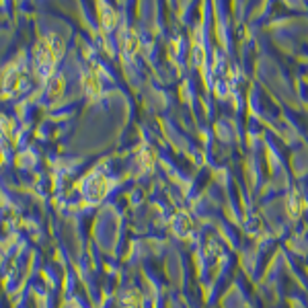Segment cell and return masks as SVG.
<instances>
[{
	"mask_svg": "<svg viewBox=\"0 0 308 308\" xmlns=\"http://www.w3.org/2000/svg\"><path fill=\"white\" fill-rule=\"evenodd\" d=\"M56 60H58L56 43L49 41V37H47V39H43L37 45V64H39V68L43 72H51V68H54Z\"/></svg>",
	"mask_w": 308,
	"mask_h": 308,
	"instance_id": "cell-1",
	"label": "cell"
},
{
	"mask_svg": "<svg viewBox=\"0 0 308 308\" xmlns=\"http://www.w3.org/2000/svg\"><path fill=\"white\" fill-rule=\"evenodd\" d=\"M105 191H107V181H105V177L95 175V177L89 179V183H87V193H89L91 199H101L103 195H105Z\"/></svg>",
	"mask_w": 308,
	"mask_h": 308,
	"instance_id": "cell-2",
	"label": "cell"
},
{
	"mask_svg": "<svg viewBox=\"0 0 308 308\" xmlns=\"http://www.w3.org/2000/svg\"><path fill=\"white\" fill-rule=\"evenodd\" d=\"M82 82H84V89L89 91V95L99 97V93H101V84H99V76H97V74L87 72V74L82 76Z\"/></svg>",
	"mask_w": 308,
	"mask_h": 308,
	"instance_id": "cell-3",
	"label": "cell"
},
{
	"mask_svg": "<svg viewBox=\"0 0 308 308\" xmlns=\"http://www.w3.org/2000/svg\"><path fill=\"white\" fill-rule=\"evenodd\" d=\"M99 6H101V8H99V16H101L103 27L111 29V27L115 25V21H117V16H115L113 8H111V6H105V4H99Z\"/></svg>",
	"mask_w": 308,
	"mask_h": 308,
	"instance_id": "cell-4",
	"label": "cell"
},
{
	"mask_svg": "<svg viewBox=\"0 0 308 308\" xmlns=\"http://www.w3.org/2000/svg\"><path fill=\"white\" fill-rule=\"evenodd\" d=\"M302 212V199L298 195V191H292V195H290V203H288V214L292 218H298Z\"/></svg>",
	"mask_w": 308,
	"mask_h": 308,
	"instance_id": "cell-5",
	"label": "cell"
}]
</instances>
